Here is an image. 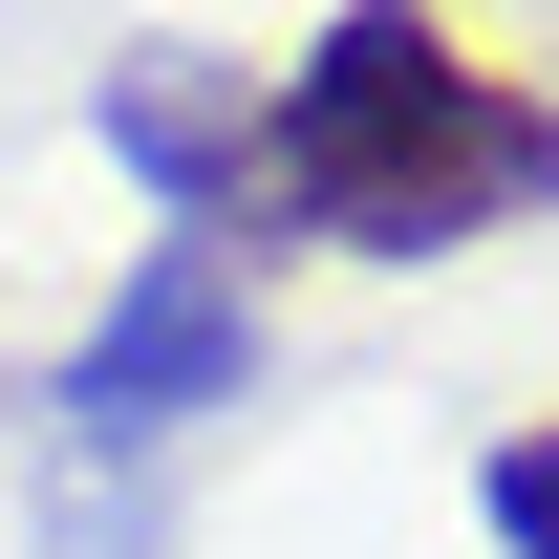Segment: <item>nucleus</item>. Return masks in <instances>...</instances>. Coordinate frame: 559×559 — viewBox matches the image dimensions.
Segmentation results:
<instances>
[{
	"instance_id": "f257e3e1",
	"label": "nucleus",
	"mask_w": 559,
	"mask_h": 559,
	"mask_svg": "<svg viewBox=\"0 0 559 559\" xmlns=\"http://www.w3.org/2000/svg\"><path fill=\"white\" fill-rule=\"evenodd\" d=\"M516 215H559V86H516L452 0H323V44L259 86V194H237V237L474 259Z\"/></svg>"
},
{
	"instance_id": "f03ea898",
	"label": "nucleus",
	"mask_w": 559,
	"mask_h": 559,
	"mask_svg": "<svg viewBox=\"0 0 559 559\" xmlns=\"http://www.w3.org/2000/svg\"><path fill=\"white\" fill-rule=\"evenodd\" d=\"M259 366H280V323H259V280H237V237H173V215H151V259L86 301L44 430H66L86 474H130V452H173V430L259 409Z\"/></svg>"
},
{
	"instance_id": "7ed1b4c3",
	"label": "nucleus",
	"mask_w": 559,
	"mask_h": 559,
	"mask_svg": "<svg viewBox=\"0 0 559 559\" xmlns=\"http://www.w3.org/2000/svg\"><path fill=\"white\" fill-rule=\"evenodd\" d=\"M86 151H108L173 237H237V194H259V66H215V44H130V66L86 86Z\"/></svg>"
},
{
	"instance_id": "20e7f679",
	"label": "nucleus",
	"mask_w": 559,
	"mask_h": 559,
	"mask_svg": "<svg viewBox=\"0 0 559 559\" xmlns=\"http://www.w3.org/2000/svg\"><path fill=\"white\" fill-rule=\"evenodd\" d=\"M474 516H495V559H559V430H495V452H474Z\"/></svg>"
}]
</instances>
